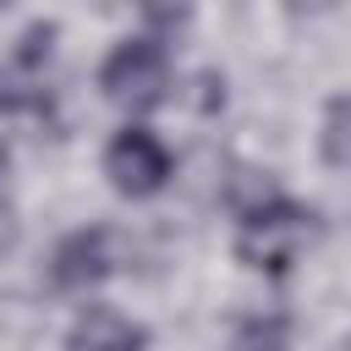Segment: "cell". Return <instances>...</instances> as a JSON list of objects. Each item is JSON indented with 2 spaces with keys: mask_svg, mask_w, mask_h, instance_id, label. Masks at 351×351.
Returning <instances> with one entry per match:
<instances>
[{
  "mask_svg": "<svg viewBox=\"0 0 351 351\" xmlns=\"http://www.w3.org/2000/svg\"><path fill=\"white\" fill-rule=\"evenodd\" d=\"M0 176H5V143H0Z\"/></svg>",
  "mask_w": 351,
  "mask_h": 351,
  "instance_id": "obj_9",
  "label": "cell"
},
{
  "mask_svg": "<svg viewBox=\"0 0 351 351\" xmlns=\"http://www.w3.org/2000/svg\"><path fill=\"white\" fill-rule=\"evenodd\" d=\"M121 340H143V329L126 324V318L110 313V307H93V313L71 329V351H99V346H121Z\"/></svg>",
  "mask_w": 351,
  "mask_h": 351,
  "instance_id": "obj_5",
  "label": "cell"
},
{
  "mask_svg": "<svg viewBox=\"0 0 351 351\" xmlns=\"http://www.w3.org/2000/svg\"><path fill=\"white\" fill-rule=\"evenodd\" d=\"M335 351H351V346H335Z\"/></svg>",
  "mask_w": 351,
  "mask_h": 351,
  "instance_id": "obj_10",
  "label": "cell"
},
{
  "mask_svg": "<svg viewBox=\"0 0 351 351\" xmlns=\"http://www.w3.org/2000/svg\"><path fill=\"white\" fill-rule=\"evenodd\" d=\"M104 176L121 197H154L170 181V154L148 126H121L104 148Z\"/></svg>",
  "mask_w": 351,
  "mask_h": 351,
  "instance_id": "obj_3",
  "label": "cell"
},
{
  "mask_svg": "<svg viewBox=\"0 0 351 351\" xmlns=\"http://www.w3.org/2000/svg\"><path fill=\"white\" fill-rule=\"evenodd\" d=\"M143 340H121V346H99V351H137Z\"/></svg>",
  "mask_w": 351,
  "mask_h": 351,
  "instance_id": "obj_8",
  "label": "cell"
},
{
  "mask_svg": "<svg viewBox=\"0 0 351 351\" xmlns=\"http://www.w3.org/2000/svg\"><path fill=\"white\" fill-rule=\"evenodd\" d=\"M318 148L329 165H351V93L329 99L324 110V132H318Z\"/></svg>",
  "mask_w": 351,
  "mask_h": 351,
  "instance_id": "obj_7",
  "label": "cell"
},
{
  "mask_svg": "<svg viewBox=\"0 0 351 351\" xmlns=\"http://www.w3.org/2000/svg\"><path fill=\"white\" fill-rule=\"evenodd\" d=\"M115 263H121V236H115L110 225H88V230H71V236L55 247L49 280H55L60 291H88V285H99L104 274H115Z\"/></svg>",
  "mask_w": 351,
  "mask_h": 351,
  "instance_id": "obj_4",
  "label": "cell"
},
{
  "mask_svg": "<svg viewBox=\"0 0 351 351\" xmlns=\"http://www.w3.org/2000/svg\"><path fill=\"white\" fill-rule=\"evenodd\" d=\"M291 346V324L280 318V313H252V318H241L236 324V340H230V351H285Z\"/></svg>",
  "mask_w": 351,
  "mask_h": 351,
  "instance_id": "obj_6",
  "label": "cell"
},
{
  "mask_svg": "<svg viewBox=\"0 0 351 351\" xmlns=\"http://www.w3.org/2000/svg\"><path fill=\"white\" fill-rule=\"evenodd\" d=\"M99 88L121 110H154L170 88V60L159 38H121L99 71Z\"/></svg>",
  "mask_w": 351,
  "mask_h": 351,
  "instance_id": "obj_2",
  "label": "cell"
},
{
  "mask_svg": "<svg viewBox=\"0 0 351 351\" xmlns=\"http://www.w3.org/2000/svg\"><path fill=\"white\" fill-rule=\"evenodd\" d=\"M313 236V214L291 197H274L252 214H241V236H236V258L247 269H263V274H285L302 252V241Z\"/></svg>",
  "mask_w": 351,
  "mask_h": 351,
  "instance_id": "obj_1",
  "label": "cell"
}]
</instances>
